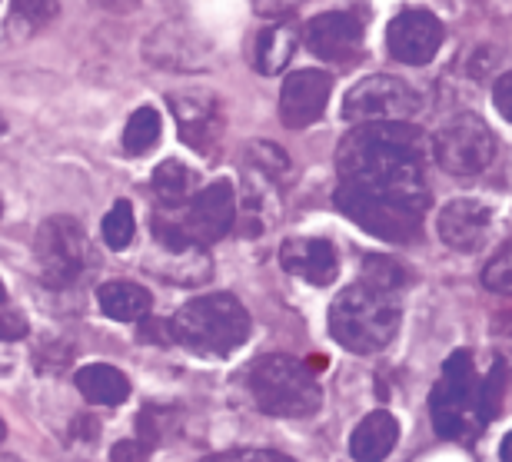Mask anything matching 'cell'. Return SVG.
Returning <instances> with one entry per match:
<instances>
[{
	"instance_id": "obj_39",
	"label": "cell",
	"mask_w": 512,
	"mask_h": 462,
	"mask_svg": "<svg viewBox=\"0 0 512 462\" xmlns=\"http://www.w3.org/2000/svg\"><path fill=\"white\" fill-rule=\"evenodd\" d=\"M509 446H512V436L503 439V449H499V456H503V462H509Z\"/></svg>"
},
{
	"instance_id": "obj_16",
	"label": "cell",
	"mask_w": 512,
	"mask_h": 462,
	"mask_svg": "<svg viewBox=\"0 0 512 462\" xmlns=\"http://www.w3.org/2000/svg\"><path fill=\"white\" fill-rule=\"evenodd\" d=\"M280 266L313 286H330L340 273V253L323 236H290L280 246Z\"/></svg>"
},
{
	"instance_id": "obj_23",
	"label": "cell",
	"mask_w": 512,
	"mask_h": 462,
	"mask_svg": "<svg viewBox=\"0 0 512 462\" xmlns=\"http://www.w3.org/2000/svg\"><path fill=\"white\" fill-rule=\"evenodd\" d=\"M160 114L153 107H140L133 110L127 127H124V150L130 153V157H140V153H147L150 147H157L160 140Z\"/></svg>"
},
{
	"instance_id": "obj_1",
	"label": "cell",
	"mask_w": 512,
	"mask_h": 462,
	"mask_svg": "<svg viewBox=\"0 0 512 462\" xmlns=\"http://www.w3.org/2000/svg\"><path fill=\"white\" fill-rule=\"evenodd\" d=\"M336 173L350 187L429 203L423 137L409 123H360L336 150Z\"/></svg>"
},
{
	"instance_id": "obj_38",
	"label": "cell",
	"mask_w": 512,
	"mask_h": 462,
	"mask_svg": "<svg viewBox=\"0 0 512 462\" xmlns=\"http://www.w3.org/2000/svg\"><path fill=\"white\" fill-rule=\"evenodd\" d=\"M97 4H107V7H114V10H124V7L137 4V0H97Z\"/></svg>"
},
{
	"instance_id": "obj_26",
	"label": "cell",
	"mask_w": 512,
	"mask_h": 462,
	"mask_svg": "<svg viewBox=\"0 0 512 462\" xmlns=\"http://www.w3.org/2000/svg\"><path fill=\"white\" fill-rule=\"evenodd\" d=\"M506 383H509L506 359H496V366L489 369L486 383H479V413H483L486 423H489V419H496V416H499V409H503Z\"/></svg>"
},
{
	"instance_id": "obj_11",
	"label": "cell",
	"mask_w": 512,
	"mask_h": 462,
	"mask_svg": "<svg viewBox=\"0 0 512 462\" xmlns=\"http://www.w3.org/2000/svg\"><path fill=\"white\" fill-rule=\"evenodd\" d=\"M439 47H443V20L429 10H399L386 27V50L389 57L406 67L429 64Z\"/></svg>"
},
{
	"instance_id": "obj_5",
	"label": "cell",
	"mask_w": 512,
	"mask_h": 462,
	"mask_svg": "<svg viewBox=\"0 0 512 462\" xmlns=\"http://www.w3.org/2000/svg\"><path fill=\"white\" fill-rule=\"evenodd\" d=\"M433 426L443 439L453 443H476L486 429V419L479 413V379L473 369V356L466 349H456L443 363V376L429 396Z\"/></svg>"
},
{
	"instance_id": "obj_24",
	"label": "cell",
	"mask_w": 512,
	"mask_h": 462,
	"mask_svg": "<svg viewBox=\"0 0 512 462\" xmlns=\"http://www.w3.org/2000/svg\"><path fill=\"white\" fill-rule=\"evenodd\" d=\"M247 163L253 173H260L266 180H283L286 173H290V157H286V150L276 147L270 140L247 143Z\"/></svg>"
},
{
	"instance_id": "obj_22",
	"label": "cell",
	"mask_w": 512,
	"mask_h": 462,
	"mask_svg": "<svg viewBox=\"0 0 512 462\" xmlns=\"http://www.w3.org/2000/svg\"><path fill=\"white\" fill-rule=\"evenodd\" d=\"M193 173L187 163L180 160H163L157 170H153V193H157L163 210H180L183 203L193 197Z\"/></svg>"
},
{
	"instance_id": "obj_40",
	"label": "cell",
	"mask_w": 512,
	"mask_h": 462,
	"mask_svg": "<svg viewBox=\"0 0 512 462\" xmlns=\"http://www.w3.org/2000/svg\"><path fill=\"white\" fill-rule=\"evenodd\" d=\"M7 300V290H4V283H0V303H4Z\"/></svg>"
},
{
	"instance_id": "obj_27",
	"label": "cell",
	"mask_w": 512,
	"mask_h": 462,
	"mask_svg": "<svg viewBox=\"0 0 512 462\" xmlns=\"http://www.w3.org/2000/svg\"><path fill=\"white\" fill-rule=\"evenodd\" d=\"M363 283L380 286V290H389V293H399V286L406 283V273L399 270L396 263L383 260V256H366V263H363Z\"/></svg>"
},
{
	"instance_id": "obj_25",
	"label": "cell",
	"mask_w": 512,
	"mask_h": 462,
	"mask_svg": "<svg viewBox=\"0 0 512 462\" xmlns=\"http://www.w3.org/2000/svg\"><path fill=\"white\" fill-rule=\"evenodd\" d=\"M100 233H104V243L110 250H127L133 243V233H137V217H133V207L127 200H117L110 213L100 223Z\"/></svg>"
},
{
	"instance_id": "obj_14",
	"label": "cell",
	"mask_w": 512,
	"mask_h": 462,
	"mask_svg": "<svg viewBox=\"0 0 512 462\" xmlns=\"http://www.w3.org/2000/svg\"><path fill=\"white\" fill-rule=\"evenodd\" d=\"M306 47L320 60L330 64H346L360 54L363 47V20L350 10H330V14L313 17L303 30Z\"/></svg>"
},
{
	"instance_id": "obj_7",
	"label": "cell",
	"mask_w": 512,
	"mask_h": 462,
	"mask_svg": "<svg viewBox=\"0 0 512 462\" xmlns=\"http://www.w3.org/2000/svg\"><path fill=\"white\" fill-rule=\"evenodd\" d=\"M37 266H40V280L50 290H64L84 273V266L90 260V246L87 233L77 220L70 217H50L47 223H40L37 230Z\"/></svg>"
},
{
	"instance_id": "obj_10",
	"label": "cell",
	"mask_w": 512,
	"mask_h": 462,
	"mask_svg": "<svg viewBox=\"0 0 512 462\" xmlns=\"http://www.w3.org/2000/svg\"><path fill=\"white\" fill-rule=\"evenodd\" d=\"M173 213H177L180 230L187 233V240L203 250V246L223 240L233 230V223H237V190H233L230 180H213L210 187L193 193Z\"/></svg>"
},
{
	"instance_id": "obj_13",
	"label": "cell",
	"mask_w": 512,
	"mask_h": 462,
	"mask_svg": "<svg viewBox=\"0 0 512 462\" xmlns=\"http://www.w3.org/2000/svg\"><path fill=\"white\" fill-rule=\"evenodd\" d=\"M333 77L323 70H293L280 90V120L290 130H303L323 117L330 100Z\"/></svg>"
},
{
	"instance_id": "obj_12",
	"label": "cell",
	"mask_w": 512,
	"mask_h": 462,
	"mask_svg": "<svg viewBox=\"0 0 512 462\" xmlns=\"http://www.w3.org/2000/svg\"><path fill=\"white\" fill-rule=\"evenodd\" d=\"M170 110L177 117L183 143H190L193 150L210 153L223 137V110L220 100L203 90H180L170 94Z\"/></svg>"
},
{
	"instance_id": "obj_31",
	"label": "cell",
	"mask_w": 512,
	"mask_h": 462,
	"mask_svg": "<svg viewBox=\"0 0 512 462\" xmlns=\"http://www.w3.org/2000/svg\"><path fill=\"white\" fill-rule=\"evenodd\" d=\"M137 336H140L143 343H157V346L173 343L170 320L163 323V320H157V316H143V320H137Z\"/></svg>"
},
{
	"instance_id": "obj_2",
	"label": "cell",
	"mask_w": 512,
	"mask_h": 462,
	"mask_svg": "<svg viewBox=\"0 0 512 462\" xmlns=\"http://www.w3.org/2000/svg\"><path fill=\"white\" fill-rule=\"evenodd\" d=\"M330 333L350 353H380L399 333L396 293L370 283H353L330 306Z\"/></svg>"
},
{
	"instance_id": "obj_3",
	"label": "cell",
	"mask_w": 512,
	"mask_h": 462,
	"mask_svg": "<svg viewBox=\"0 0 512 462\" xmlns=\"http://www.w3.org/2000/svg\"><path fill=\"white\" fill-rule=\"evenodd\" d=\"M170 333L200 356H230L247 343L250 313L233 293H207L173 313Z\"/></svg>"
},
{
	"instance_id": "obj_9",
	"label": "cell",
	"mask_w": 512,
	"mask_h": 462,
	"mask_svg": "<svg viewBox=\"0 0 512 462\" xmlns=\"http://www.w3.org/2000/svg\"><path fill=\"white\" fill-rule=\"evenodd\" d=\"M423 100L406 80L376 74L353 84L343 97V117L350 123H406L419 114Z\"/></svg>"
},
{
	"instance_id": "obj_4",
	"label": "cell",
	"mask_w": 512,
	"mask_h": 462,
	"mask_svg": "<svg viewBox=\"0 0 512 462\" xmlns=\"http://www.w3.org/2000/svg\"><path fill=\"white\" fill-rule=\"evenodd\" d=\"M250 396L260 413L280 419L313 416L323 403V389L300 359L273 353L256 359L250 376Z\"/></svg>"
},
{
	"instance_id": "obj_17",
	"label": "cell",
	"mask_w": 512,
	"mask_h": 462,
	"mask_svg": "<svg viewBox=\"0 0 512 462\" xmlns=\"http://www.w3.org/2000/svg\"><path fill=\"white\" fill-rule=\"evenodd\" d=\"M207 57L210 47L177 20H170L147 37V60L163 70H197L207 64Z\"/></svg>"
},
{
	"instance_id": "obj_28",
	"label": "cell",
	"mask_w": 512,
	"mask_h": 462,
	"mask_svg": "<svg viewBox=\"0 0 512 462\" xmlns=\"http://www.w3.org/2000/svg\"><path fill=\"white\" fill-rule=\"evenodd\" d=\"M483 283H486V290L509 296L512 290V246L509 243L499 246V256L489 260V266L483 270Z\"/></svg>"
},
{
	"instance_id": "obj_43",
	"label": "cell",
	"mask_w": 512,
	"mask_h": 462,
	"mask_svg": "<svg viewBox=\"0 0 512 462\" xmlns=\"http://www.w3.org/2000/svg\"><path fill=\"white\" fill-rule=\"evenodd\" d=\"M0 439H4V423H0Z\"/></svg>"
},
{
	"instance_id": "obj_29",
	"label": "cell",
	"mask_w": 512,
	"mask_h": 462,
	"mask_svg": "<svg viewBox=\"0 0 512 462\" xmlns=\"http://www.w3.org/2000/svg\"><path fill=\"white\" fill-rule=\"evenodd\" d=\"M200 462H296L293 456L280 453V449H256V446H243V449H227V453H213Z\"/></svg>"
},
{
	"instance_id": "obj_37",
	"label": "cell",
	"mask_w": 512,
	"mask_h": 462,
	"mask_svg": "<svg viewBox=\"0 0 512 462\" xmlns=\"http://www.w3.org/2000/svg\"><path fill=\"white\" fill-rule=\"evenodd\" d=\"M250 4H253L256 10H260V14L276 17V14H290V10L303 7L306 0H250Z\"/></svg>"
},
{
	"instance_id": "obj_42",
	"label": "cell",
	"mask_w": 512,
	"mask_h": 462,
	"mask_svg": "<svg viewBox=\"0 0 512 462\" xmlns=\"http://www.w3.org/2000/svg\"><path fill=\"white\" fill-rule=\"evenodd\" d=\"M0 137H4V120H0Z\"/></svg>"
},
{
	"instance_id": "obj_33",
	"label": "cell",
	"mask_w": 512,
	"mask_h": 462,
	"mask_svg": "<svg viewBox=\"0 0 512 462\" xmlns=\"http://www.w3.org/2000/svg\"><path fill=\"white\" fill-rule=\"evenodd\" d=\"M153 453V449L143 443V439H120V443L110 449V462H143Z\"/></svg>"
},
{
	"instance_id": "obj_41",
	"label": "cell",
	"mask_w": 512,
	"mask_h": 462,
	"mask_svg": "<svg viewBox=\"0 0 512 462\" xmlns=\"http://www.w3.org/2000/svg\"><path fill=\"white\" fill-rule=\"evenodd\" d=\"M0 462H17L14 456H0Z\"/></svg>"
},
{
	"instance_id": "obj_15",
	"label": "cell",
	"mask_w": 512,
	"mask_h": 462,
	"mask_svg": "<svg viewBox=\"0 0 512 462\" xmlns=\"http://www.w3.org/2000/svg\"><path fill=\"white\" fill-rule=\"evenodd\" d=\"M489 227H493V210L483 200H469V197L449 200L436 223L439 240L459 253H476L486 243Z\"/></svg>"
},
{
	"instance_id": "obj_32",
	"label": "cell",
	"mask_w": 512,
	"mask_h": 462,
	"mask_svg": "<svg viewBox=\"0 0 512 462\" xmlns=\"http://www.w3.org/2000/svg\"><path fill=\"white\" fill-rule=\"evenodd\" d=\"M30 333V323L27 316L20 310H7L0 313V343H14V340H24Z\"/></svg>"
},
{
	"instance_id": "obj_20",
	"label": "cell",
	"mask_w": 512,
	"mask_h": 462,
	"mask_svg": "<svg viewBox=\"0 0 512 462\" xmlns=\"http://www.w3.org/2000/svg\"><path fill=\"white\" fill-rule=\"evenodd\" d=\"M74 386L97 406H120L130 396V379L110 363H90L80 366L74 376Z\"/></svg>"
},
{
	"instance_id": "obj_21",
	"label": "cell",
	"mask_w": 512,
	"mask_h": 462,
	"mask_svg": "<svg viewBox=\"0 0 512 462\" xmlns=\"http://www.w3.org/2000/svg\"><path fill=\"white\" fill-rule=\"evenodd\" d=\"M293 54H296V30L290 24H283V20L260 30V37H256V44H253V64L266 77L280 74L293 60Z\"/></svg>"
},
{
	"instance_id": "obj_18",
	"label": "cell",
	"mask_w": 512,
	"mask_h": 462,
	"mask_svg": "<svg viewBox=\"0 0 512 462\" xmlns=\"http://www.w3.org/2000/svg\"><path fill=\"white\" fill-rule=\"evenodd\" d=\"M399 443V423L393 413L376 409L353 429L350 436V456L356 462H383Z\"/></svg>"
},
{
	"instance_id": "obj_34",
	"label": "cell",
	"mask_w": 512,
	"mask_h": 462,
	"mask_svg": "<svg viewBox=\"0 0 512 462\" xmlns=\"http://www.w3.org/2000/svg\"><path fill=\"white\" fill-rule=\"evenodd\" d=\"M496 60H499V50L496 47H489V44L476 47V54L469 57V74H473V77H486L489 70L496 67Z\"/></svg>"
},
{
	"instance_id": "obj_30",
	"label": "cell",
	"mask_w": 512,
	"mask_h": 462,
	"mask_svg": "<svg viewBox=\"0 0 512 462\" xmlns=\"http://www.w3.org/2000/svg\"><path fill=\"white\" fill-rule=\"evenodd\" d=\"M57 0H14V20H24L30 27H40L57 17Z\"/></svg>"
},
{
	"instance_id": "obj_35",
	"label": "cell",
	"mask_w": 512,
	"mask_h": 462,
	"mask_svg": "<svg viewBox=\"0 0 512 462\" xmlns=\"http://www.w3.org/2000/svg\"><path fill=\"white\" fill-rule=\"evenodd\" d=\"M70 436L80 439V443H97L100 423H97L94 416H77V419H74V429H70Z\"/></svg>"
},
{
	"instance_id": "obj_8",
	"label": "cell",
	"mask_w": 512,
	"mask_h": 462,
	"mask_svg": "<svg viewBox=\"0 0 512 462\" xmlns=\"http://www.w3.org/2000/svg\"><path fill=\"white\" fill-rule=\"evenodd\" d=\"M496 150V133L476 114L453 117L433 140L436 163L446 173H453V177H476V173H483L496 160Z\"/></svg>"
},
{
	"instance_id": "obj_6",
	"label": "cell",
	"mask_w": 512,
	"mask_h": 462,
	"mask_svg": "<svg viewBox=\"0 0 512 462\" xmlns=\"http://www.w3.org/2000/svg\"><path fill=\"white\" fill-rule=\"evenodd\" d=\"M333 203L343 210V217L360 223L363 230L389 243H413L419 230H423L426 217V200H409V197H393V193H373L340 183L333 193Z\"/></svg>"
},
{
	"instance_id": "obj_36",
	"label": "cell",
	"mask_w": 512,
	"mask_h": 462,
	"mask_svg": "<svg viewBox=\"0 0 512 462\" xmlns=\"http://www.w3.org/2000/svg\"><path fill=\"white\" fill-rule=\"evenodd\" d=\"M496 107L506 120H512V74H503L496 80Z\"/></svg>"
},
{
	"instance_id": "obj_19",
	"label": "cell",
	"mask_w": 512,
	"mask_h": 462,
	"mask_svg": "<svg viewBox=\"0 0 512 462\" xmlns=\"http://www.w3.org/2000/svg\"><path fill=\"white\" fill-rule=\"evenodd\" d=\"M97 303H100V310L117 323H137L143 316H150V310H153L150 290H143L140 283H130V280L104 283L97 290Z\"/></svg>"
}]
</instances>
